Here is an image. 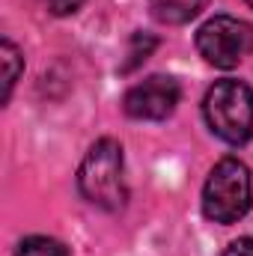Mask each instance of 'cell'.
I'll return each mask as SVG.
<instances>
[{"mask_svg": "<svg viewBox=\"0 0 253 256\" xmlns=\"http://www.w3.org/2000/svg\"><path fill=\"white\" fill-rule=\"evenodd\" d=\"M202 116L220 140L242 146L253 134V90L242 80H214L202 98Z\"/></svg>", "mask_w": 253, "mask_h": 256, "instance_id": "2", "label": "cell"}, {"mask_svg": "<svg viewBox=\"0 0 253 256\" xmlns=\"http://www.w3.org/2000/svg\"><path fill=\"white\" fill-rule=\"evenodd\" d=\"M196 51L218 68H236L253 51V27L232 15H214L196 30Z\"/></svg>", "mask_w": 253, "mask_h": 256, "instance_id": "4", "label": "cell"}, {"mask_svg": "<svg viewBox=\"0 0 253 256\" xmlns=\"http://www.w3.org/2000/svg\"><path fill=\"white\" fill-rule=\"evenodd\" d=\"M224 256H253V238H236L224 250Z\"/></svg>", "mask_w": 253, "mask_h": 256, "instance_id": "11", "label": "cell"}, {"mask_svg": "<svg viewBox=\"0 0 253 256\" xmlns=\"http://www.w3.org/2000/svg\"><path fill=\"white\" fill-rule=\"evenodd\" d=\"M0 60H3V104H6L9 96H12V90H15V80H18L21 72H24V57H21V51L15 48V42L3 39V42H0Z\"/></svg>", "mask_w": 253, "mask_h": 256, "instance_id": "7", "label": "cell"}, {"mask_svg": "<svg viewBox=\"0 0 253 256\" xmlns=\"http://www.w3.org/2000/svg\"><path fill=\"white\" fill-rule=\"evenodd\" d=\"M253 206L250 170L238 158H220L202 185V214L214 224H236Z\"/></svg>", "mask_w": 253, "mask_h": 256, "instance_id": "3", "label": "cell"}, {"mask_svg": "<svg viewBox=\"0 0 253 256\" xmlns=\"http://www.w3.org/2000/svg\"><path fill=\"white\" fill-rule=\"evenodd\" d=\"M15 256H68L63 242L48 238V236H30L18 244Z\"/></svg>", "mask_w": 253, "mask_h": 256, "instance_id": "8", "label": "cell"}, {"mask_svg": "<svg viewBox=\"0 0 253 256\" xmlns=\"http://www.w3.org/2000/svg\"><path fill=\"white\" fill-rule=\"evenodd\" d=\"M244 3H248V6H253V0H244Z\"/></svg>", "mask_w": 253, "mask_h": 256, "instance_id": "12", "label": "cell"}, {"mask_svg": "<svg viewBox=\"0 0 253 256\" xmlns=\"http://www.w3.org/2000/svg\"><path fill=\"white\" fill-rule=\"evenodd\" d=\"M45 3H48V9L54 15H72V12H78L84 6V0H45Z\"/></svg>", "mask_w": 253, "mask_h": 256, "instance_id": "10", "label": "cell"}, {"mask_svg": "<svg viewBox=\"0 0 253 256\" xmlns=\"http://www.w3.org/2000/svg\"><path fill=\"white\" fill-rule=\"evenodd\" d=\"M80 194L108 212H120L126 206V179H122V146L114 137H102L90 146L78 170Z\"/></svg>", "mask_w": 253, "mask_h": 256, "instance_id": "1", "label": "cell"}, {"mask_svg": "<svg viewBox=\"0 0 253 256\" xmlns=\"http://www.w3.org/2000/svg\"><path fill=\"white\" fill-rule=\"evenodd\" d=\"M208 0H149V9H152V18L161 21V24H188L190 18H196L202 9H206Z\"/></svg>", "mask_w": 253, "mask_h": 256, "instance_id": "6", "label": "cell"}, {"mask_svg": "<svg viewBox=\"0 0 253 256\" xmlns=\"http://www.w3.org/2000/svg\"><path fill=\"white\" fill-rule=\"evenodd\" d=\"M179 98H182V90L170 74H152V78H146V80H140L128 90L122 104H126V114L131 120L158 122V120H167L176 110Z\"/></svg>", "mask_w": 253, "mask_h": 256, "instance_id": "5", "label": "cell"}, {"mask_svg": "<svg viewBox=\"0 0 253 256\" xmlns=\"http://www.w3.org/2000/svg\"><path fill=\"white\" fill-rule=\"evenodd\" d=\"M155 48H158V39H155V36H149V33H134V36H131V45H128V60L122 63L120 72H122V74L134 72Z\"/></svg>", "mask_w": 253, "mask_h": 256, "instance_id": "9", "label": "cell"}]
</instances>
